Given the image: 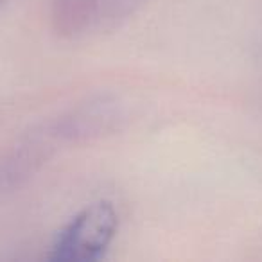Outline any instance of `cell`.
<instances>
[{
  "mask_svg": "<svg viewBox=\"0 0 262 262\" xmlns=\"http://www.w3.org/2000/svg\"><path fill=\"white\" fill-rule=\"evenodd\" d=\"M120 215L110 201H95L79 210L56 235L51 246L52 260L90 262L104 257L115 241Z\"/></svg>",
  "mask_w": 262,
  "mask_h": 262,
  "instance_id": "6da1fadb",
  "label": "cell"
},
{
  "mask_svg": "<svg viewBox=\"0 0 262 262\" xmlns=\"http://www.w3.org/2000/svg\"><path fill=\"white\" fill-rule=\"evenodd\" d=\"M102 6L104 0H52V29L58 36L76 40L94 27H99Z\"/></svg>",
  "mask_w": 262,
  "mask_h": 262,
  "instance_id": "7a4b0ae2",
  "label": "cell"
},
{
  "mask_svg": "<svg viewBox=\"0 0 262 262\" xmlns=\"http://www.w3.org/2000/svg\"><path fill=\"white\" fill-rule=\"evenodd\" d=\"M144 0H104L99 27H115L142 6Z\"/></svg>",
  "mask_w": 262,
  "mask_h": 262,
  "instance_id": "3957f363",
  "label": "cell"
}]
</instances>
